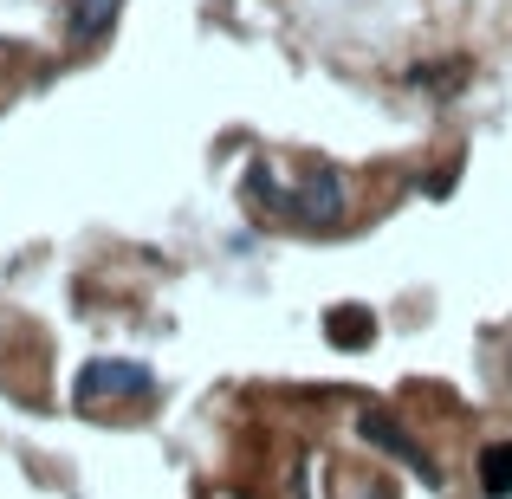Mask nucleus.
<instances>
[{
  "instance_id": "1",
  "label": "nucleus",
  "mask_w": 512,
  "mask_h": 499,
  "mask_svg": "<svg viewBox=\"0 0 512 499\" xmlns=\"http://www.w3.org/2000/svg\"><path fill=\"white\" fill-rule=\"evenodd\" d=\"M247 201H253V214H279V221H299V227H338L344 221L338 169H312L299 188H279L273 169H253L247 175Z\"/></svg>"
},
{
  "instance_id": "2",
  "label": "nucleus",
  "mask_w": 512,
  "mask_h": 499,
  "mask_svg": "<svg viewBox=\"0 0 512 499\" xmlns=\"http://www.w3.org/2000/svg\"><path fill=\"white\" fill-rule=\"evenodd\" d=\"M150 389H156V376L143 370V363H130V357H91L85 370H78V383H72V402H78V409H98L104 396L143 402Z\"/></svg>"
},
{
  "instance_id": "3",
  "label": "nucleus",
  "mask_w": 512,
  "mask_h": 499,
  "mask_svg": "<svg viewBox=\"0 0 512 499\" xmlns=\"http://www.w3.org/2000/svg\"><path fill=\"white\" fill-rule=\"evenodd\" d=\"M357 435L370 441V448L396 454V461L409 467V474H422V487H441V467L428 461V454H422V441H415V435H409V428H402L389 409H363V415H357Z\"/></svg>"
},
{
  "instance_id": "4",
  "label": "nucleus",
  "mask_w": 512,
  "mask_h": 499,
  "mask_svg": "<svg viewBox=\"0 0 512 499\" xmlns=\"http://www.w3.org/2000/svg\"><path fill=\"white\" fill-rule=\"evenodd\" d=\"M331 344L338 350H357V344H370L376 337V325H370V312H363V305H344V312H331Z\"/></svg>"
},
{
  "instance_id": "5",
  "label": "nucleus",
  "mask_w": 512,
  "mask_h": 499,
  "mask_svg": "<svg viewBox=\"0 0 512 499\" xmlns=\"http://www.w3.org/2000/svg\"><path fill=\"white\" fill-rule=\"evenodd\" d=\"M480 487H487V499L512 493V441H493V448L480 454Z\"/></svg>"
},
{
  "instance_id": "6",
  "label": "nucleus",
  "mask_w": 512,
  "mask_h": 499,
  "mask_svg": "<svg viewBox=\"0 0 512 499\" xmlns=\"http://www.w3.org/2000/svg\"><path fill=\"white\" fill-rule=\"evenodd\" d=\"M111 13H117V0H78V7H72V39L91 46V39L111 26Z\"/></svg>"
},
{
  "instance_id": "7",
  "label": "nucleus",
  "mask_w": 512,
  "mask_h": 499,
  "mask_svg": "<svg viewBox=\"0 0 512 499\" xmlns=\"http://www.w3.org/2000/svg\"><path fill=\"white\" fill-rule=\"evenodd\" d=\"M338 499H389V487H383V480H370V487H350V493H338Z\"/></svg>"
}]
</instances>
